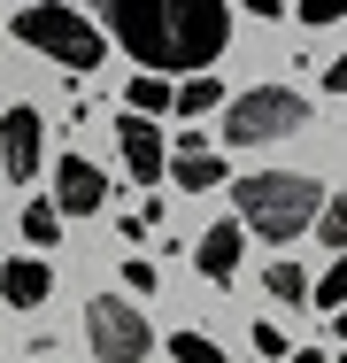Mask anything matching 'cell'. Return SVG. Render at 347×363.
<instances>
[{
	"instance_id": "6da1fadb",
	"label": "cell",
	"mask_w": 347,
	"mask_h": 363,
	"mask_svg": "<svg viewBox=\"0 0 347 363\" xmlns=\"http://www.w3.org/2000/svg\"><path fill=\"white\" fill-rule=\"evenodd\" d=\"M93 16H101V39H116L154 77H193L232 47L224 0H93Z\"/></svg>"
},
{
	"instance_id": "7a4b0ae2",
	"label": "cell",
	"mask_w": 347,
	"mask_h": 363,
	"mask_svg": "<svg viewBox=\"0 0 347 363\" xmlns=\"http://www.w3.org/2000/svg\"><path fill=\"white\" fill-rule=\"evenodd\" d=\"M224 186H232V224L271 240V247L301 240L324 209V178H309V170H247V178H224Z\"/></svg>"
},
{
	"instance_id": "3957f363",
	"label": "cell",
	"mask_w": 347,
	"mask_h": 363,
	"mask_svg": "<svg viewBox=\"0 0 347 363\" xmlns=\"http://www.w3.org/2000/svg\"><path fill=\"white\" fill-rule=\"evenodd\" d=\"M23 47H39L47 62H62L69 77H93L108 62V39H101V23L93 16H77L69 0H31V8H16V23H8Z\"/></svg>"
},
{
	"instance_id": "277c9868",
	"label": "cell",
	"mask_w": 347,
	"mask_h": 363,
	"mask_svg": "<svg viewBox=\"0 0 347 363\" xmlns=\"http://www.w3.org/2000/svg\"><path fill=\"white\" fill-rule=\"evenodd\" d=\"M216 116H224V124H216L224 147H278V140H293V132H309V101H301L293 85H247V93H224Z\"/></svg>"
},
{
	"instance_id": "5b68a950",
	"label": "cell",
	"mask_w": 347,
	"mask_h": 363,
	"mask_svg": "<svg viewBox=\"0 0 347 363\" xmlns=\"http://www.w3.org/2000/svg\"><path fill=\"white\" fill-rule=\"evenodd\" d=\"M85 340H93V363L154 356V325H147V309H132V294H93L85 301Z\"/></svg>"
},
{
	"instance_id": "8992f818",
	"label": "cell",
	"mask_w": 347,
	"mask_h": 363,
	"mask_svg": "<svg viewBox=\"0 0 347 363\" xmlns=\"http://www.w3.org/2000/svg\"><path fill=\"white\" fill-rule=\"evenodd\" d=\"M39 155H47V116L31 101H16L0 116V170H8V186H31L39 178Z\"/></svg>"
},
{
	"instance_id": "52a82bcc",
	"label": "cell",
	"mask_w": 347,
	"mask_h": 363,
	"mask_svg": "<svg viewBox=\"0 0 347 363\" xmlns=\"http://www.w3.org/2000/svg\"><path fill=\"white\" fill-rule=\"evenodd\" d=\"M55 209H62V217H101V209H108V178H101L85 155H62V162H55Z\"/></svg>"
},
{
	"instance_id": "ba28073f",
	"label": "cell",
	"mask_w": 347,
	"mask_h": 363,
	"mask_svg": "<svg viewBox=\"0 0 347 363\" xmlns=\"http://www.w3.org/2000/svg\"><path fill=\"white\" fill-rule=\"evenodd\" d=\"M116 155H124L132 186H154V178H162V162H170L162 124H154V116H124V124H116Z\"/></svg>"
},
{
	"instance_id": "9c48e42d",
	"label": "cell",
	"mask_w": 347,
	"mask_h": 363,
	"mask_svg": "<svg viewBox=\"0 0 347 363\" xmlns=\"http://www.w3.org/2000/svg\"><path fill=\"white\" fill-rule=\"evenodd\" d=\"M239 247H247V232L224 217V224H208L201 240H193V271H201L208 286H232L239 279Z\"/></svg>"
},
{
	"instance_id": "30bf717a",
	"label": "cell",
	"mask_w": 347,
	"mask_h": 363,
	"mask_svg": "<svg viewBox=\"0 0 347 363\" xmlns=\"http://www.w3.org/2000/svg\"><path fill=\"white\" fill-rule=\"evenodd\" d=\"M162 170L178 178V194H208V186H224V178H232V170H224V155H216V147H208L201 132L170 147V162H162Z\"/></svg>"
},
{
	"instance_id": "8fae6325",
	"label": "cell",
	"mask_w": 347,
	"mask_h": 363,
	"mask_svg": "<svg viewBox=\"0 0 347 363\" xmlns=\"http://www.w3.org/2000/svg\"><path fill=\"white\" fill-rule=\"evenodd\" d=\"M55 294V271L39 263V255H16V263H0V301H16V309H39Z\"/></svg>"
},
{
	"instance_id": "7c38bea8",
	"label": "cell",
	"mask_w": 347,
	"mask_h": 363,
	"mask_svg": "<svg viewBox=\"0 0 347 363\" xmlns=\"http://www.w3.org/2000/svg\"><path fill=\"white\" fill-rule=\"evenodd\" d=\"M170 108H178V116H208V108H224V85H216L208 70H193V77L170 85Z\"/></svg>"
},
{
	"instance_id": "4fadbf2b",
	"label": "cell",
	"mask_w": 347,
	"mask_h": 363,
	"mask_svg": "<svg viewBox=\"0 0 347 363\" xmlns=\"http://www.w3.org/2000/svg\"><path fill=\"white\" fill-rule=\"evenodd\" d=\"M162 108H170V77L139 70L132 85H124V116H162Z\"/></svg>"
},
{
	"instance_id": "5bb4252c",
	"label": "cell",
	"mask_w": 347,
	"mask_h": 363,
	"mask_svg": "<svg viewBox=\"0 0 347 363\" xmlns=\"http://www.w3.org/2000/svg\"><path fill=\"white\" fill-rule=\"evenodd\" d=\"M263 286H271L285 309H301V301H309V271H301V263H271V271H263Z\"/></svg>"
},
{
	"instance_id": "9a60e30c",
	"label": "cell",
	"mask_w": 347,
	"mask_h": 363,
	"mask_svg": "<svg viewBox=\"0 0 347 363\" xmlns=\"http://www.w3.org/2000/svg\"><path fill=\"white\" fill-rule=\"evenodd\" d=\"M317 240H324L332 255H347V194H324V209H317Z\"/></svg>"
},
{
	"instance_id": "2e32d148",
	"label": "cell",
	"mask_w": 347,
	"mask_h": 363,
	"mask_svg": "<svg viewBox=\"0 0 347 363\" xmlns=\"http://www.w3.org/2000/svg\"><path fill=\"white\" fill-rule=\"evenodd\" d=\"M170 363H232V356H224L208 333H193V325H186V333H170Z\"/></svg>"
},
{
	"instance_id": "e0dca14e",
	"label": "cell",
	"mask_w": 347,
	"mask_h": 363,
	"mask_svg": "<svg viewBox=\"0 0 347 363\" xmlns=\"http://www.w3.org/2000/svg\"><path fill=\"white\" fill-rule=\"evenodd\" d=\"M23 240H31V247H55V240H62V209H55V201H31V209H23Z\"/></svg>"
},
{
	"instance_id": "ac0fdd59",
	"label": "cell",
	"mask_w": 347,
	"mask_h": 363,
	"mask_svg": "<svg viewBox=\"0 0 347 363\" xmlns=\"http://www.w3.org/2000/svg\"><path fill=\"white\" fill-rule=\"evenodd\" d=\"M309 301H317V309H347V255H332V271L309 286Z\"/></svg>"
},
{
	"instance_id": "d6986e66",
	"label": "cell",
	"mask_w": 347,
	"mask_h": 363,
	"mask_svg": "<svg viewBox=\"0 0 347 363\" xmlns=\"http://www.w3.org/2000/svg\"><path fill=\"white\" fill-rule=\"evenodd\" d=\"M285 8H293L309 31H317V23H347V0H285Z\"/></svg>"
},
{
	"instance_id": "ffe728a7",
	"label": "cell",
	"mask_w": 347,
	"mask_h": 363,
	"mask_svg": "<svg viewBox=\"0 0 347 363\" xmlns=\"http://www.w3.org/2000/svg\"><path fill=\"white\" fill-rule=\"evenodd\" d=\"M154 279H162V271H154L147 255H124V294H154Z\"/></svg>"
},
{
	"instance_id": "44dd1931",
	"label": "cell",
	"mask_w": 347,
	"mask_h": 363,
	"mask_svg": "<svg viewBox=\"0 0 347 363\" xmlns=\"http://www.w3.org/2000/svg\"><path fill=\"white\" fill-rule=\"evenodd\" d=\"M255 356H271V363L285 356V333H278V325H255Z\"/></svg>"
},
{
	"instance_id": "7402d4cb",
	"label": "cell",
	"mask_w": 347,
	"mask_h": 363,
	"mask_svg": "<svg viewBox=\"0 0 347 363\" xmlns=\"http://www.w3.org/2000/svg\"><path fill=\"white\" fill-rule=\"evenodd\" d=\"M147 224H154L147 209H124V217H116V232H124V247H132V240H147Z\"/></svg>"
},
{
	"instance_id": "603a6c76",
	"label": "cell",
	"mask_w": 347,
	"mask_h": 363,
	"mask_svg": "<svg viewBox=\"0 0 347 363\" xmlns=\"http://www.w3.org/2000/svg\"><path fill=\"white\" fill-rule=\"evenodd\" d=\"M324 93H340V101H347V55H332V62H324Z\"/></svg>"
},
{
	"instance_id": "cb8c5ba5",
	"label": "cell",
	"mask_w": 347,
	"mask_h": 363,
	"mask_svg": "<svg viewBox=\"0 0 347 363\" xmlns=\"http://www.w3.org/2000/svg\"><path fill=\"white\" fill-rule=\"evenodd\" d=\"M285 363H332L324 348H285Z\"/></svg>"
},
{
	"instance_id": "d4e9b609",
	"label": "cell",
	"mask_w": 347,
	"mask_h": 363,
	"mask_svg": "<svg viewBox=\"0 0 347 363\" xmlns=\"http://www.w3.org/2000/svg\"><path fill=\"white\" fill-rule=\"evenodd\" d=\"M247 8H255L263 23H271V16H285V0H247Z\"/></svg>"
},
{
	"instance_id": "484cf974",
	"label": "cell",
	"mask_w": 347,
	"mask_h": 363,
	"mask_svg": "<svg viewBox=\"0 0 347 363\" xmlns=\"http://www.w3.org/2000/svg\"><path fill=\"white\" fill-rule=\"evenodd\" d=\"M332 363H347V356H332Z\"/></svg>"
}]
</instances>
